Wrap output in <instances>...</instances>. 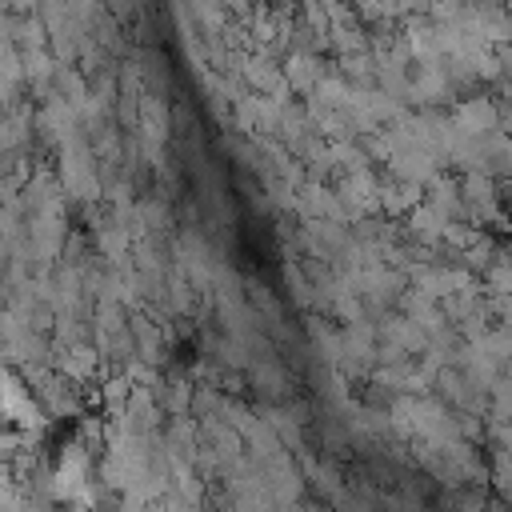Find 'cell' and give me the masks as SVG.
Segmentation results:
<instances>
[]
</instances>
